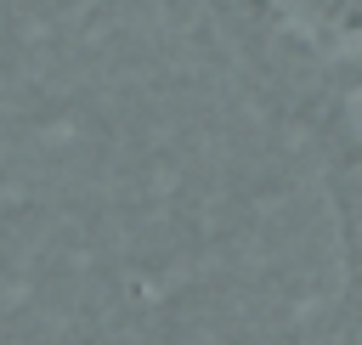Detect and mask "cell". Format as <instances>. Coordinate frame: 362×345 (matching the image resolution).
<instances>
[{
	"label": "cell",
	"instance_id": "cell-1",
	"mask_svg": "<svg viewBox=\"0 0 362 345\" xmlns=\"http://www.w3.org/2000/svg\"><path fill=\"white\" fill-rule=\"evenodd\" d=\"M328 187H334L339 255H345L339 345H362V85L339 102V119H334V147H328Z\"/></svg>",
	"mask_w": 362,
	"mask_h": 345
},
{
	"label": "cell",
	"instance_id": "cell-2",
	"mask_svg": "<svg viewBox=\"0 0 362 345\" xmlns=\"http://www.w3.org/2000/svg\"><path fill=\"white\" fill-rule=\"evenodd\" d=\"M260 11H277L305 45L328 51L334 62L362 57V0H255Z\"/></svg>",
	"mask_w": 362,
	"mask_h": 345
}]
</instances>
